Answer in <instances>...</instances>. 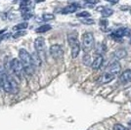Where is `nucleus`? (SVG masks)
<instances>
[{"mask_svg": "<svg viewBox=\"0 0 131 130\" xmlns=\"http://www.w3.org/2000/svg\"><path fill=\"white\" fill-rule=\"evenodd\" d=\"M119 79L121 82L126 83V82L131 81V70H126L124 71L119 76Z\"/></svg>", "mask_w": 131, "mask_h": 130, "instance_id": "f8f14e48", "label": "nucleus"}, {"mask_svg": "<svg viewBox=\"0 0 131 130\" xmlns=\"http://www.w3.org/2000/svg\"><path fill=\"white\" fill-rule=\"evenodd\" d=\"M94 47H95V53L97 55H102L106 51V45L103 43H97V45Z\"/></svg>", "mask_w": 131, "mask_h": 130, "instance_id": "dca6fc26", "label": "nucleus"}, {"mask_svg": "<svg viewBox=\"0 0 131 130\" xmlns=\"http://www.w3.org/2000/svg\"><path fill=\"white\" fill-rule=\"evenodd\" d=\"M92 59H91V56L90 54H88V53H85L84 56L82 57V63L84 64V65L86 66V67H90V66L92 65Z\"/></svg>", "mask_w": 131, "mask_h": 130, "instance_id": "a211bd4d", "label": "nucleus"}, {"mask_svg": "<svg viewBox=\"0 0 131 130\" xmlns=\"http://www.w3.org/2000/svg\"><path fill=\"white\" fill-rule=\"evenodd\" d=\"M128 127H130L131 128V120L130 121H128Z\"/></svg>", "mask_w": 131, "mask_h": 130, "instance_id": "c756f323", "label": "nucleus"}, {"mask_svg": "<svg viewBox=\"0 0 131 130\" xmlns=\"http://www.w3.org/2000/svg\"><path fill=\"white\" fill-rule=\"evenodd\" d=\"M68 42L70 44V46H72L73 44H75L77 42H78L77 39V32H71L68 35Z\"/></svg>", "mask_w": 131, "mask_h": 130, "instance_id": "4468645a", "label": "nucleus"}, {"mask_svg": "<svg viewBox=\"0 0 131 130\" xmlns=\"http://www.w3.org/2000/svg\"><path fill=\"white\" fill-rule=\"evenodd\" d=\"M55 19V16L53 14H50V13H45L42 15V20L43 21H52Z\"/></svg>", "mask_w": 131, "mask_h": 130, "instance_id": "4be33fe9", "label": "nucleus"}, {"mask_svg": "<svg viewBox=\"0 0 131 130\" xmlns=\"http://www.w3.org/2000/svg\"><path fill=\"white\" fill-rule=\"evenodd\" d=\"M101 14H102L103 18H108V17L112 16L114 14V10H112L110 8H105V7H103L102 10H101Z\"/></svg>", "mask_w": 131, "mask_h": 130, "instance_id": "6ab92c4d", "label": "nucleus"}, {"mask_svg": "<svg viewBox=\"0 0 131 130\" xmlns=\"http://www.w3.org/2000/svg\"><path fill=\"white\" fill-rule=\"evenodd\" d=\"M81 23L82 24H84V25H94V24H95V21H94L93 19H88V18H85V19L81 20Z\"/></svg>", "mask_w": 131, "mask_h": 130, "instance_id": "b1692460", "label": "nucleus"}, {"mask_svg": "<svg viewBox=\"0 0 131 130\" xmlns=\"http://www.w3.org/2000/svg\"><path fill=\"white\" fill-rule=\"evenodd\" d=\"M103 63H104V57H103V55H97L95 60L92 62L91 67H92V69L94 71H97V70H99L102 67Z\"/></svg>", "mask_w": 131, "mask_h": 130, "instance_id": "6e6552de", "label": "nucleus"}, {"mask_svg": "<svg viewBox=\"0 0 131 130\" xmlns=\"http://www.w3.org/2000/svg\"><path fill=\"white\" fill-rule=\"evenodd\" d=\"M114 130H128V128H126L125 126H123L122 124H115L114 125Z\"/></svg>", "mask_w": 131, "mask_h": 130, "instance_id": "a878e982", "label": "nucleus"}, {"mask_svg": "<svg viewBox=\"0 0 131 130\" xmlns=\"http://www.w3.org/2000/svg\"><path fill=\"white\" fill-rule=\"evenodd\" d=\"M34 48L36 52H41L45 48V40L43 37H37L34 41Z\"/></svg>", "mask_w": 131, "mask_h": 130, "instance_id": "1a4fd4ad", "label": "nucleus"}, {"mask_svg": "<svg viewBox=\"0 0 131 130\" xmlns=\"http://www.w3.org/2000/svg\"><path fill=\"white\" fill-rule=\"evenodd\" d=\"M52 28L51 26L49 25H43V26H41V27H39L38 28H36V32L37 33H44L46 32V31H48Z\"/></svg>", "mask_w": 131, "mask_h": 130, "instance_id": "aec40b11", "label": "nucleus"}, {"mask_svg": "<svg viewBox=\"0 0 131 130\" xmlns=\"http://www.w3.org/2000/svg\"><path fill=\"white\" fill-rule=\"evenodd\" d=\"M9 67L11 69V71H13V73L19 77L22 78L23 74L25 73V70H24V66L21 63V61L19 59H12L11 62L9 63Z\"/></svg>", "mask_w": 131, "mask_h": 130, "instance_id": "20e7f679", "label": "nucleus"}, {"mask_svg": "<svg viewBox=\"0 0 131 130\" xmlns=\"http://www.w3.org/2000/svg\"><path fill=\"white\" fill-rule=\"evenodd\" d=\"M109 25V22L106 20V19H102L101 21H100V26L102 28H104V27H107V26Z\"/></svg>", "mask_w": 131, "mask_h": 130, "instance_id": "bb28decb", "label": "nucleus"}, {"mask_svg": "<svg viewBox=\"0 0 131 130\" xmlns=\"http://www.w3.org/2000/svg\"><path fill=\"white\" fill-rule=\"evenodd\" d=\"M84 1L89 3V4H96L99 2V0H84Z\"/></svg>", "mask_w": 131, "mask_h": 130, "instance_id": "cd10ccee", "label": "nucleus"}, {"mask_svg": "<svg viewBox=\"0 0 131 130\" xmlns=\"http://www.w3.org/2000/svg\"><path fill=\"white\" fill-rule=\"evenodd\" d=\"M131 30L130 28H127V27H120L115 29V31H113V33L111 34V37L115 40H121V38L123 36H130Z\"/></svg>", "mask_w": 131, "mask_h": 130, "instance_id": "39448f33", "label": "nucleus"}, {"mask_svg": "<svg viewBox=\"0 0 131 130\" xmlns=\"http://www.w3.org/2000/svg\"><path fill=\"white\" fill-rule=\"evenodd\" d=\"M77 18H88V17H90V13L87 11H82L80 13H77Z\"/></svg>", "mask_w": 131, "mask_h": 130, "instance_id": "5701e85b", "label": "nucleus"}, {"mask_svg": "<svg viewBox=\"0 0 131 130\" xmlns=\"http://www.w3.org/2000/svg\"><path fill=\"white\" fill-rule=\"evenodd\" d=\"M115 79V75L114 74H112V73H110V72H105L103 73L101 77L99 78V82H101V83H109V82L113 81Z\"/></svg>", "mask_w": 131, "mask_h": 130, "instance_id": "9d476101", "label": "nucleus"}, {"mask_svg": "<svg viewBox=\"0 0 131 130\" xmlns=\"http://www.w3.org/2000/svg\"><path fill=\"white\" fill-rule=\"evenodd\" d=\"M105 1H107V2H109L111 4H116L119 0H105Z\"/></svg>", "mask_w": 131, "mask_h": 130, "instance_id": "c85d7f7f", "label": "nucleus"}, {"mask_svg": "<svg viewBox=\"0 0 131 130\" xmlns=\"http://www.w3.org/2000/svg\"><path fill=\"white\" fill-rule=\"evenodd\" d=\"M79 6L75 4V3H73V4H70V5L66 6L65 8L62 10V14H71V13H74V12L77 10V8H78Z\"/></svg>", "mask_w": 131, "mask_h": 130, "instance_id": "9b49d317", "label": "nucleus"}, {"mask_svg": "<svg viewBox=\"0 0 131 130\" xmlns=\"http://www.w3.org/2000/svg\"><path fill=\"white\" fill-rule=\"evenodd\" d=\"M1 82H2V89L7 93L16 94L19 91V85L16 80L10 74H7L5 71H0Z\"/></svg>", "mask_w": 131, "mask_h": 130, "instance_id": "f257e3e1", "label": "nucleus"}, {"mask_svg": "<svg viewBox=\"0 0 131 130\" xmlns=\"http://www.w3.org/2000/svg\"><path fill=\"white\" fill-rule=\"evenodd\" d=\"M19 60L21 61V63L24 66V70L25 72L31 75L34 72V66L31 61V55L27 52L26 49H21L19 51Z\"/></svg>", "mask_w": 131, "mask_h": 130, "instance_id": "f03ea898", "label": "nucleus"}, {"mask_svg": "<svg viewBox=\"0 0 131 130\" xmlns=\"http://www.w3.org/2000/svg\"><path fill=\"white\" fill-rule=\"evenodd\" d=\"M120 69H121V66H120V64L117 62V61L113 62V63L108 67V71H109V72L110 73H112V74H114V75L119 73Z\"/></svg>", "mask_w": 131, "mask_h": 130, "instance_id": "0eeeda50", "label": "nucleus"}, {"mask_svg": "<svg viewBox=\"0 0 131 130\" xmlns=\"http://www.w3.org/2000/svg\"><path fill=\"white\" fill-rule=\"evenodd\" d=\"M95 46L94 36L91 32H85L82 35V50L85 53H89Z\"/></svg>", "mask_w": 131, "mask_h": 130, "instance_id": "7ed1b4c3", "label": "nucleus"}, {"mask_svg": "<svg viewBox=\"0 0 131 130\" xmlns=\"http://www.w3.org/2000/svg\"><path fill=\"white\" fill-rule=\"evenodd\" d=\"M31 61H32V64L34 67H38L41 65V58L39 57L38 52H34L31 55Z\"/></svg>", "mask_w": 131, "mask_h": 130, "instance_id": "2eb2a0df", "label": "nucleus"}, {"mask_svg": "<svg viewBox=\"0 0 131 130\" xmlns=\"http://www.w3.org/2000/svg\"><path fill=\"white\" fill-rule=\"evenodd\" d=\"M27 26H28V24H27V22H24V23H20V24H18V25H16L15 27H13L15 30H24V29H26L27 27Z\"/></svg>", "mask_w": 131, "mask_h": 130, "instance_id": "412c9836", "label": "nucleus"}, {"mask_svg": "<svg viewBox=\"0 0 131 130\" xmlns=\"http://www.w3.org/2000/svg\"><path fill=\"white\" fill-rule=\"evenodd\" d=\"M26 33H27V32H26L25 30H18L15 34H13V37H14V38H19V37H21V36H24Z\"/></svg>", "mask_w": 131, "mask_h": 130, "instance_id": "393cba45", "label": "nucleus"}, {"mask_svg": "<svg viewBox=\"0 0 131 130\" xmlns=\"http://www.w3.org/2000/svg\"><path fill=\"white\" fill-rule=\"evenodd\" d=\"M126 55H127V52H126L125 49L123 48L117 49L115 52V56L116 59H123L124 57H126Z\"/></svg>", "mask_w": 131, "mask_h": 130, "instance_id": "f3484780", "label": "nucleus"}, {"mask_svg": "<svg viewBox=\"0 0 131 130\" xmlns=\"http://www.w3.org/2000/svg\"><path fill=\"white\" fill-rule=\"evenodd\" d=\"M71 47V57L73 59H75L77 56L79 55V52H80V43L77 42V43L73 44Z\"/></svg>", "mask_w": 131, "mask_h": 130, "instance_id": "ddd939ff", "label": "nucleus"}, {"mask_svg": "<svg viewBox=\"0 0 131 130\" xmlns=\"http://www.w3.org/2000/svg\"><path fill=\"white\" fill-rule=\"evenodd\" d=\"M50 55L55 60H61L64 57V50L59 44H53L50 47Z\"/></svg>", "mask_w": 131, "mask_h": 130, "instance_id": "423d86ee", "label": "nucleus"}]
</instances>
